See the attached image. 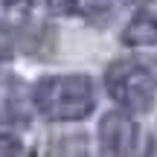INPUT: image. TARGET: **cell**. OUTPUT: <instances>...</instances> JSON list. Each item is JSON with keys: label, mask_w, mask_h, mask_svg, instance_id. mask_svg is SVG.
I'll use <instances>...</instances> for the list:
<instances>
[{"label": "cell", "mask_w": 157, "mask_h": 157, "mask_svg": "<svg viewBox=\"0 0 157 157\" xmlns=\"http://www.w3.org/2000/svg\"><path fill=\"white\" fill-rule=\"evenodd\" d=\"M35 111L50 122H78L96 108L93 82L82 73L47 76L32 90Z\"/></svg>", "instance_id": "obj_1"}, {"label": "cell", "mask_w": 157, "mask_h": 157, "mask_svg": "<svg viewBox=\"0 0 157 157\" xmlns=\"http://www.w3.org/2000/svg\"><path fill=\"white\" fill-rule=\"evenodd\" d=\"M108 96L122 111L146 113L157 99V58L154 56H125L105 70Z\"/></svg>", "instance_id": "obj_2"}, {"label": "cell", "mask_w": 157, "mask_h": 157, "mask_svg": "<svg viewBox=\"0 0 157 157\" xmlns=\"http://www.w3.org/2000/svg\"><path fill=\"white\" fill-rule=\"evenodd\" d=\"M99 148L105 157H134L140 148V125L131 111H108L99 119Z\"/></svg>", "instance_id": "obj_3"}, {"label": "cell", "mask_w": 157, "mask_h": 157, "mask_svg": "<svg viewBox=\"0 0 157 157\" xmlns=\"http://www.w3.org/2000/svg\"><path fill=\"white\" fill-rule=\"evenodd\" d=\"M32 90L15 76H0V122L3 125H29L32 119Z\"/></svg>", "instance_id": "obj_4"}, {"label": "cell", "mask_w": 157, "mask_h": 157, "mask_svg": "<svg viewBox=\"0 0 157 157\" xmlns=\"http://www.w3.org/2000/svg\"><path fill=\"white\" fill-rule=\"evenodd\" d=\"M125 47H157V0H143L122 29Z\"/></svg>", "instance_id": "obj_5"}, {"label": "cell", "mask_w": 157, "mask_h": 157, "mask_svg": "<svg viewBox=\"0 0 157 157\" xmlns=\"http://www.w3.org/2000/svg\"><path fill=\"white\" fill-rule=\"evenodd\" d=\"M52 15L67 17H93L102 9V0H41Z\"/></svg>", "instance_id": "obj_6"}, {"label": "cell", "mask_w": 157, "mask_h": 157, "mask_svg": "<svg viewBox=\"0 0 157 157\" xmlns=\"http://www.w3.org/2000/svg\"><path fill=\"white\" fill-rule=\"evenodd\" d=\"M0 157H35V151L29 146H23L17 137L0 134Z\"/></svg>", "instance_id": "obj_7"}, {"label": "cell", "mask_w": 157, "mask_h": 157, "mask_svg": "<svg viewBox=\"0 0 157 157\" xmlns=\"http://www.w3.org/2000/svg\"><path fill=\"white\" fill-rule=\"evenodd\" d=\"M12 56H15V38H12V32L0 23V64H6Z\"/></svg>", "instance_id": "obj_8"}]
</instances>
